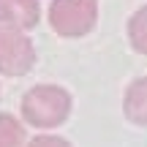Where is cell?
Masks as SVG:
<instances>
[{
    "instance_id": "obj_1",
    "label": "cell",
    "mask_w": 147,
    "mask_h": 147,
    "mask_svg": "<svg viewBox=\"0 0 147 147\" xmlns=\"http://www.w3.org/2000/svg\"><path fill=\"white\" fill-rule=\"evenodd\" d=\"M71 115V93L57 84H36L22 98V117L33 128H57Z\"/></svg>"
},
{
    "instance_id": "obj_2",
    "label": "cell",
    "mask_w": 147,
    "mask_h": 147,
    "mask_svg": "<svg viewBox=\"0 0 147 147\" xmlns=\"http://www.w3.org/2000/svg\"><path fill=\"white\" fill-rule=\"evenodd\" d=\"M98 19V0H55L49 5V25L63 38L87 36Z\"/></svg>"
},
{
    "instance_id": "obj_3",
    "label": "cell",
    "mask_w": 147,
    "mask_h": 147,
    "mask_svg": "<svg viewBox=\"0 0 147 147\" xmlns=\"http://www.w3.org/2000/svg\"><path fill=\"white\" fill-rule=\"evenodd\" d=\"M36 63V47L22 30L0 27V74L22 76Z\"/></svg>"
},
{
    "instance_id": "obj_4",
    "label": "cell",
    "mask_w": 147,
    "mask_h": 147,
    "mask_svg": "<svg viewBox=\"0 0 147 147\" xmlns=\"http://www.w3.org/2000/svg\"><path fill=\"white\" fill-rule=\"evenodd\" d=\"M41 19V5L36 0H0V27L33 30Z\"/></svg>"
},
{
    "instance_id": "obj_5",
    "label": "cell",
    "mask_w": 147,
    "mask_h": 147,
    "mask_svg": "<svg viewBox=\"0 0 147 147\" xmlns=\"http://www.w3.org/2000/svg\"><path fill=\"white\" fill-rule=\"evenodd\" d=\"M123 112L134 125H147V76H139L128 84L123 95Z\"/></svg>"
},
{
    "instance_id": "obj_6",
    "label": "cell",
    "mask_w": 147,
    "mask_h": 147,
    "mask_svg": "<svg viewBox=\"0 0 147 147\" xmlns=\"http://www.w3.org/2000/svg\"><path fill=\"white\" fill-rule=\"evenodd\" d=\"M128 41L139 55H147V5L136 8L128 19Z\"/></svg>"
},
{
    "instance_id": "obj_7",
    "label": "cell",
    "mask_w": 147,
    "mask_h": 147,
    "mask_svg": "<svg viewBox=\"0 0 147 147\" xmlns=\"http://www.w3.org/2000/svg\"><path fill=\"white\" fill-rule=\"evenodd\" d=\"M25 142V128L14 115L0 112V147H22Z\"/></svg>"
},
{
    "instance_id": "obj_8",
    "label": "cell",
    "mask_w": 147,
    "mask_h": 147,
    "mask_svg": "<svg viewBox=\"0 0 147 147\" xmlns=\"http://www.w3.org/2000/svg\"><path fill=\"white\" fill-rule=\"evenodd\" d=\"M25 147H71V142H65L63 136H52V134H38Z\"/></svg>"
}]
</instances>
